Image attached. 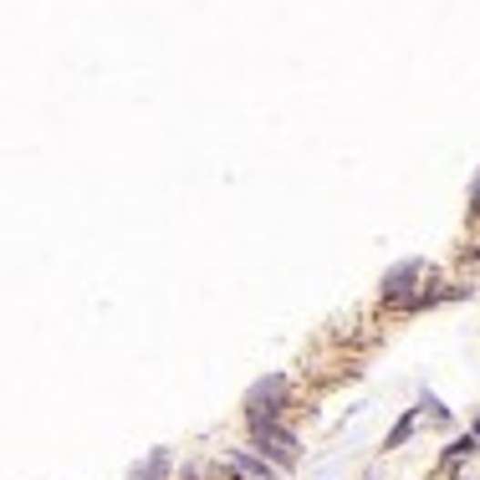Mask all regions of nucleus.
Returning a JSON list of instances; mask_svg holds the SVG:
<instances>
[{
    "label": "nucleus",
    "mask_w": 480,
    "mask_h": 480,
    "mask_svg": "<svg viewBox=\"0 0 480 480\" xmlns=\"http://www.w3.org/2000/svg\"><path fill=\"white\" fill-rule=\"evenodd\" d=\"M281 399H286V378L281 373L260 378L256 389L246 393V419L250 424H271V419H281Z\"/></svg>",
    "instance_id": "1"
},
{
    "label": "nucleus",
    "mask_w": 480,
    "mask_h": 480,
    "mask_svg": "<svg viewBox=\"0 0 480 480\" xmlns=\"http://www.w3.org/2000/svg\"><path fill=\"white\" fill-rule=\"evenodd\" d=\"M250 434H256V450L266 454V460H276V465H297L301 444H297V434H291V429H281L271 419V424H250Z\"/></svg>",
    "instance_id": "2"
},
{
    "label": "nucleus",
    "mask_w": 480,
    "mask_h": 480,
    "mask_svg": "<svg viewBox=\"0 0 480 480\" xmlns=\"http://www.w3.org/2000/svg\"><path fill=\"white\" fill-rule=\"evenodd\" d=\"M419 271H424V260H399L389 276H383V301H409V291H414V281H419Z\"/></svg>",
    "instance_id": "3"
},
{
    "label": "nucleus",
    "mask_w": 480,
    "mask_h": 480,
    "mask_svg": "<svg viewBox=\"0 0 480 480\" xmlns=\"http://www.w3.org/2000/svg\"><path fill=\"white\" fill-rule=\"evenodd\" d=\"M225 470L235 480H276V470L266 465V454H250V450H225Z\"/></svg>",
    "instance_id": "4"
},
{
    "label": "nucleus",
    "mask_w": 480,
    "mask_h": 480,
    "mask_svg": "<svg viewBox=\"0 0 480 480\" xmlns=\"http://www.w3.org/2000/svg\"><path fill=\"white\" fill-rule=\"evenodd\" d=\"M164 475H169V450H154L148 454V465L133 470V480H164Z\"/></svg>",
    "instance_id": "5"
},
{
    "label": "nucleus",
    "mask_w": 480,
    "mask_h": 480,
    "mask_svg": "<svg viewBox=\"0 0 480 480\" xmlns=\"http://www.w3.org/2000/svg\"><path fill=\"white\" fill-rule=\"evenodd\" d=\"M475 450H480V434L470 429V434H460V440H454L450 450H444V460H465V454H475Z\"/></svg>",
    "instance_id": "6"
},
{
    "label": "nucleus",
    "mask_w": 480,
    "mask_h": 480,
    "mask_svg": "<svg viewBox=\"0 0 480 480\" xmlns=\"http://www.w3.org/2000/svg\"><path fill=\"white\" fill-rule=\"evenodd\" d=\"M414 419H419V409H409V414L399 419V429H393V434H389V444H383V450H399V444L409 440V434H414Z\"/></svg>",
    "instance_id": "7"
},
{
    "label": "nucleus",
    "mask_w": 480,
    "mask_h": 480,
    "mask_svg": "<svg viewBox=\"0 0 480 480\" xmlns=\"http://www.w3.org/2000/svg\"><path fill=\"white\" fill-rule=\"evenodd\" d=\"M470 205H480V179H475V184H470Z\"/></svg>",
    "instance_id": "8"
},
{
    "label": "nucleus",
    "mask_w": 480,
    "mask_h": 480,
    "mask_svg": "<svg viewBox=\"0 0 480 480\" xmlns=\"http://www.w3.org/2000/svg\"><path fill=\"white\" fill-rule=\"evenodd\" d=\"M475 434H480V419H475Z\"/></svg>",
    "instance_id": "9"
}]
</instances>
